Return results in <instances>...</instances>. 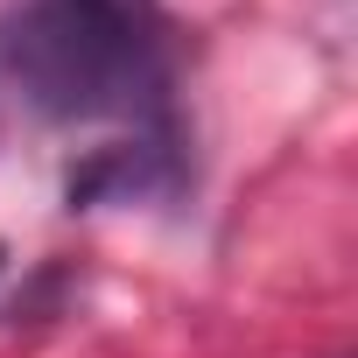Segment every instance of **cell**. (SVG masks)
I'll return each instance as SVG.
<instances>
[{
  "instance_id": "obj_1",
  "label": "cell",
  "mask_w": 358,
  "mask_h": 358,
  "mask_svg": "<svg viewBox=\"0 0 358 358\" xmlns=\"http://www.w3.org/2000/svg\"><path fill=\"white\" fill-rule=\"evenodd\" d=\"M0 71L50 127H113L106 148L183 162L176 22L162 0H15Z\"/></svg>"
}]
</instances>
